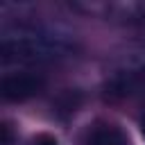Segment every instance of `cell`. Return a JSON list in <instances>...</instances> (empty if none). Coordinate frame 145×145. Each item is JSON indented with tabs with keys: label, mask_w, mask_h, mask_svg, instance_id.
<instances>
[{
	"label": "cell",
	"mask_w": 145,
	"mask_h": 145,
	"mask_svg": "<svg viewBox=\"0 0 145 145\" xmlns=\"http://www.w3.org/2000/svg\"><path fill=\"white\" fill-rule=\"evenodd\" d=\"M0 52L5 61L14 63H48L68 57L70 43L50 29L41 27H11L0 36Z\"/></svg>",
	"instance_id": "obj_1"
},
{
	"label": "cell",
	"mask_w": 145,
	"mask_h": 145,
	"mask_svg": "<svg viewBox=\"0 0 145 145\" xmlns=\"http://www.w3.org/2000/svg\"><path fill=\"white\" fill-rule=\"evenodd\" d=\"M140 129H143V136H145V120H143V125H140Z\"/></svg>",
	"instance_id": "obj_7"
},
{
	"label": "cell",
	"mask_w": 145,
	"mask_h": 145,
	"mask_svg": "<svg viewBox=\"0 0 145 145\" xmlns=\"http://www.w3.org/2000/svg\"><path fill=\"white\" fill-rule=\"evenodd\" d=\"M45 86L43 77L29 70H18V72H7L0 82V93L7 102H23L41 93Z\"/></svg>",
	"instance_id": "obj_3"
},
{
	"label": "cell",
	"mask_w": 145,
	"mask_h": 145,
	"mask_svg": "<svg viewBox=\"0 0 145 145\" xmlns=\"http://www.w3.org/2000/svg\"><path fill=\"white\" fill-rule=\"evenodd\" d=\"M82 145H131L129 134L113 122H95L86 129Z\"/></svg>",
	"instance_id": "obj_4"
},
{
	"label": "cell",
	"mask_w": 145,
	"mask_h": 145,
	"mask_svg": "<svg viewBox=\"0 0 145 145\" xmlns=\"http://www.w3.org/2000/svg\"><path fill=\"white\" fill-rule=\"evenodd\" d=\"M106 93L120 100L145 95V63H134L116 70L106 79Z\"/></svg>",
	"instance_id": "obj_2"
},
{
	"label": "cell",
	"mask_w": 145,
	"mask_h": 145,
	"mask_svg": "<svg viewBox=\"0 0 145 145\" xmlns=\"http://www.w3.org/2000/svg\"><path fill=\"white\" fill-rule=\"evenodd\" d=\"M27 145H59V140H57L52 134H48V131H41V134H36V136H32Z\"/></svg>",
	"instance_id": "obj_5"
},
{
	"label": "cell",
	"mask_w": 145,
	"mask_h": 145,
	"mask_svg": "<svg viewBox=\"0 0 145 145\" xmlns=\"http://www.w3.org/2000/svg\"><path fill=\"white\" fill-rule=\"evenodd\" d=\"M18 138H14V131H11V125L9 122H2V145H16Z\"/></svg>",
	"instance_id": "obj_6"
}]
</instances>
